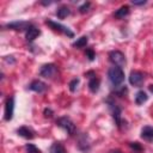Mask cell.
Segmentation results:
<instances>
[{"mask_svg":"<svg viewBox=\"0 0 153 153\" xmlns=\"http://www.w3.org/2000/svg\"><path fill=\"white\" fill-rule=\"evenodd\" d=\"M110 153H123V152H121L120 149H114V151H111Z\"/></svg>","mask_w":153,"mask_h":153,"instance_id":"4316f807","label":"cell"},{"mask_svg":"<svg viewBox=\"0 0 153 153\" xmlns=\"http://www.w3.org/2000/svg\"><path fill=\"white\" fill-rule=\"evenodd\" d=\"M13 110H14V98L11 97L5 103V120L10 121L13 117Z\"/></svg>","mask_w":153,"mask_h":153,"instance_id":"52a82bcc","label":"cell"},{"mask_svg":"<svg viewBox=\"0 0 153 153\" xmlns=\"http://www.w3.org/2000/svg\"><path fill=\"white\" fill-rule=\"evenodd\" d=\"M145 81V75L142 72H139V71H133L130 72V75H129V82L130 85L135 86V87H141L142 84Z\"/></svg>","mask_w":153,"mask_h":153,"instance_id":"5b68a950","label":"cell"},{"mask_svg":"<svg viewBox=\"0 0 153 153\" xmlns=\"http://www.w3.org/2000/svg\"><path fill=\"white\" fill-rule=\"evenodd\" d=\"M25 149H26V152L27 153H42L35 145H32V143H27L26 146H25Z\"/></svg>","mask_w":153,"mask_h":153,"instance_id":"ffe728a7","label":"cell"},{"mask_svg":"<svg viewBox=\"0 0 153 153\" xmlns=\"http://www.w3.org/2000/svg\"><path fill=\"white\" fill-rule=\"evenodd\" d=\"M109 60L114 63V66H117V67H122L126 65V57L123 55V53L118 51V50H114V51H110L109 54Z\"/></svg>","mask_w":153,"mask_h":153,"instance_id":"277c9868","label":"cell"},{"mask_svg":"<svg viewBox=\"0 0 153 153\" xmlns=\"http://www.w3.org/2000/svg\"><path fill=\"white\" fill-rule=\"evenodd\" d=\"M129 14V7L128 6H122V7H120L116 12H115V18H117V19H123V18H126L127 16Z\"/></svg>","mask_w":153,"mask_h":153,"instance_id":"9a60e30c","label":"cell"},{"mask_svg":"<svg viewBox=\"0 0 153 153\" xmlns=\"http://www.w3.org/2000/svg\"><path fill=\"white\" fill-rule=\"evenodd\" d=\"M99 85H100V80L96 75L91 76V79L88 81V88H90V91L91 92H97L99 90Z\"/></svg>","mask_w":153,"mask_h":153,"instance_id":"5bb4252c","label":"cell"},{"mask_svg":"<svg viewBox=\"0 0 153 153\" xmlns=\"http://www.w3.org/2000/svg\"><path fill=\"white\" fill-rule=\"evenodd\" d=\"M90 6H91V2H85L84 5H81V6L79 7L80 13H85V12H87L88 8H90Z\"/></svg>","mask_w":153,"mask_h":153,"instance_id":"7402d4cb","label":"cell"},{"mask_svg":"<svg viewBox=\"0 0 153 153\" xmlns=\"http://www.w3.org/2000/svg\"><path fill=\"white\" fill-rule=\"evenodd\" d=\"M149 91L153 92V85H149Z\"/></svg>","mask_w":153,"mask_h":153,"instance_id":"83f0119b","label":"cell"},{"mask_svg":"<svg viewBox=\"0 0 153 153\" xmlns=\"http://www.w3.org/2000/svg\"><path fill=\"white\" fill-rule=\"evenodd\" d=\"M86 44H87V36H82V37H80V38H78L72 45L74 47V48H78V49H80V48H84V47H86Z\"/></svg>","mask_w":153,"mask_h":153,"instance_id":"d6986e66","label":"cell"},{"mask_svg":"<svg viewBox=\"0 0 153 153\" xmlns=\"http://www.w3.org/2000/svg\"><path fill=\"white\" fill-rule=\"evenodd\" d=\"M141 137L146 141H153V127H143L141 130Z\"/></svg>","mask_w":153,"mask_h":153,"instance_id":"7c38bea8","label":"cell"},{"mask_svg":"<svg viewBox=\"0 0 153 153\" xmlns=\"http://www.w3.org/2000/svg\"><path fill=\"white\" fill-rule=\"evenodd\" d=\"M29 87H30V90H32L35 92H38V93H42V92H44L47 90V85L41 80H33L30 84Z\"/></svg>","mask_w":153,"mask_h":153,"instance_id":"ba28073f","label":"cell"},{"mask_svg":"<svg viewBox=\"0 0 153 153\" xmlns=\"http://www.w3.org/2000/svg\"><path fill=\"white\" fill-rule=\"evenodd\" d=\"M45 24L47 25H49L53 30H55V31H59V32H62V33H65V35H67V36H69V37H73L74 36V33L67 27V26H65V25H62V24H60V23H57V22H53V20H45Z\"/></svg>","mask_w":153,"mask_h":153,"instance_id":"8992f818","label":"cell"},{"mask_svg":"<svg viewBox=\"0 0 153 153\" xmlns=\"http://www.w3.org/2000/svg\"><path fill=\"white\" fill-rule=\"evenodd\" d=\"M86 55H87V57H88V60H94V57H96V54L93 53V50L92 49H87L86 50Z\"/></svg>","mask_w":153,"mask_h":153,"instance_id":"603a6c76","label":"cell"},{"mask_svg":"<svg viewBox=\"0 0 153 153\" xmlns=\"http://www.w3.org/2000/svg\"><path fill=\"white\" fill-rule=\"evenodd\" d=\"M146 0H141V1H133V5H145Z\"/></svg>","mask_w":153,"mask_h":153,"instance_id":"484cf974","label":"cell"},{"mask_svg":"<svg viewBox=\"0 0 153 153\" xmlns=\"http://www.w3.org/2000/svg\"><path fill=\"white\" fill-rule=\"evenodd\" d=\"M30 26L31 24L27 22H13V23L7 24V27L13 29V30H27Z\"/></svg>","mask_w":153,"mask_h":153,"instance_id":"9c48e42d","label":"cell"},{"mask_svg":"<svg viewBox=\"0 0 153 153\" xmlns=\"http://www.w3.org/2000/svg\"><path fill=\"white\" fill-rule=\"evenodd\" d=\"M108 76H109L110 82L114 86H120L123 82V80H124V72H123V69L121 67L114 66V67H110L109 68Z\"/></svg>","mask_w":153,"mask_h":153,"instance_id":"6da1fadb","label":"cell"},{"mask_svg":"<svg viewBox=\"0 0 153 153\" xmlns=\"http://www.w3.org/2000/svg\"><path fill=\"white\" fill-rule=\"evenodd\" d=\"M56 124H57L60 128H62L63 130H66L69 135H73V134L75 133V124L72 122V120H71L69 117L63 116V117L57 118Z\"/></svg>","mask_w":153,"mask_h":153,"instance_id":"7a4b0ae2","label":"cell"},{"mask_svg":"<svg viewBox=\"0 0 153 153\" xmlns=\"http://www.w3.org/2000/svg\"><path fill=\"white\" fill-rule=\"evenodd\" d=\"M71 14V10L67 7V6H61L57 11H56V16L60 18V19H63L66 17H68Z\"/></svg>","mask_w":153,"mask_h":153,"instance_id":"ac0fdd59","label":"cell"},{"mask_svg":"<svg viewBox=\"0 0 153 153\" xmlns=\"http://www.w3.org/2000/svg\"><path fill=\"white\" fill-rule=\"evenodd\" d=\"M51 115H53V111L50 109H44V116L45 117H51Z\"/></svg>","mask_w":153,"mask_h":153,"instance_id":"d4e9b609","label":"cell"},{"mask_svg":"<svg viewBox=\"0 0 153 153\" xmlns=\"http://www.w3.org/2000/svg\"><path fill=\"white\" fill-rule=\"evenodd\" d=\"M57 73V68L54 63H47V65H43L41 71H39V74L43 78H47V79H51L56 75Z\"/></svg>","mask_w":153,"mask_h":153,"instance_id":"3957f363","label":"cell"},{"mask_svg":"<svg viewBox=\"0 0 153 153\" xmlns=\"http://www.w3.org/2000/svg\"><path fill=\"white\" fill-rule=\"evenodd\" d=\"M17 133H18V135H20L25 139H32L35 136V133L29 127H20V128H18Z\"/></svg>","mask_w":153,"mask_h":153,"instance_id":"4fadbf2b","label":"cell"},{"mask_svg":"<svg viewBox=\"0 0 153 153\" xmlns=\"http://www.w3.org/2000/svg\"><path fill=\"white\" fill-rule=\"evenodd\" d=\"M50 153H67V152L61 142H54L50 147Z\"/></svg>","mask_w":153,"mask_h":153,"instance_id":"2e32d148","label":"cell"},{"mask_svg":"<svg viewBox=\"0 0 153 153\" xmlns=\"http://www.w3.org/2000/svg\"><path fill=\"white\" fill-rule=\"evenodd\" d=\"M147 99H148V96H147L146 92H143V91H139V92L135 94V103H136L137 105L143 104Z\"/></svg>","mask_w":153,"mask_h":153,"instance_id":"e0dca14e","label":"cell"},{"mask_svg":"<svg viewBox=\"0 0 153 153\" xmlns=\"http://www.w3.org/2000/svg\"><path fill=\"white\" fill-rule=\"evenodd\" d=\"M130 147H131L133 149H135V151H141V149H142L141 146H140L137 142H133V143H130Z\"/></svg>","mask_w":153,"mask_h":153,"instance_id":"cb8c5ba5","label":"cell"},{"mask_svg":"<svg viewBox=\"0 0 153 153\" xmlns=\"http://www.w3.org/2000/svg\"><path fill=\"white\" fill-rule=\"evenodd\" d=\"M109 103H110V108L112 110V117H114L116 124L120 127L121 126V108L117 106L115 103H111V102H109Z\"/></svg>","mask_w":153,"mask_h":153,"instance_id":"30bf717a","label":"cell"},{"mask_svg":"<svg viewBox=\"0 0 153 153\" xmlns=\"http://www.w3.org/2000/svg\"><path fill=\"white\" fill-rule=\"evenodd\" d=\"M78 85H79V79L78 78H75V79H73L71 82H69V90L72 91V92H74L75 90H76V87H78Z\"/></svg>","mask_w":153,"mask_h":153,"instance_id":"44dd1931","label":"cell"},{"mask_svg":"<svg viewBox=\"0 0 153 153\" xmlns=\"http://www.w3.org/2000/svg\"><path fill=\"white\" fill-rule=\"evenodd\" d=\"M39 33H41V31L36 27V26H33V25H31L27 30H26V33H25V37H26V39L29 41V42H31V41H33L35 38H37L38 36H39Z\"/></svg>","mask_w":153,"mask_h":153,"instance_id":"8fae6325","label":"cell"}]
</instances>
